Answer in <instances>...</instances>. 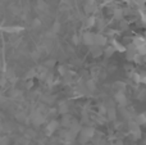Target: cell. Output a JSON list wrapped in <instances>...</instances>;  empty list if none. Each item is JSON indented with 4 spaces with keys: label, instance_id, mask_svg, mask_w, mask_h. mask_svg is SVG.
<instances>
[{
    "label": "cell",
    "instance_id": "obj_13",
    "mask_svg": "<svg viewBox=\"0 0 146 145\" xmlns=\"http://www.w3.org/2000/svg\"><path fill=\"white\" fill-rule=\"evenodd\" d=\"M106 113H108V120L114 121L117 118V112H115V109H114V108H109Z\"/></svg>",
    "mask_w": 146,
    "mask_h": 145
},
{
    "label": "cell",
    "instance_id": "obj_20",
    "mask_svg": "<svg viewBox=\"0 0 146 145\" xmlns=\"http://www.w3.org/2000/svg\"><path fill=\"white\" fill-rule=\"evenodd\" d=\"M122 15H123V12H122L121 9H117V10H115V13H114V17H115L117 19H121Z\"/></svg>",
    "mask_w": 146,
    "mask_h": 145
},
{
    "label": "cell",
    "instance_id": "obj_2",
    "mask_svg": "<svg viewBox=\"0 0 146 145\" xmlns=\"http://www.w3.org/2000/svg\"><path fill=\"white\" fill-rule=\"evenodd\" d=\"M44 121H45V117H44V114H41L40 112H35L32 114V123L35 126H40L44 123Z\"/></svg>",
    "mask_w": 146,
    "mask_h": 145
},
{
    "label": "cell",
    "instance_id": "obj_28",
    "mask_svg": "<svg viewBox=\"0 0 146 145\" xmlns=\"http://www.w3.org/2000/svg\"><path fill=\"white\" fill-rule=\"evenodd\" d=\"M59 72H60V74H66V68L64 67H59Z\"/></svg>",
    "mask_w": 146,
    "mask_h": 145
},
{
    "label": "cell",
    "instance_id": "obj_7",
    "mask_svg": "<svg viewBox=\"0 0 146 145\" xmlns=\"http://www.w3.org/2000/svg\"><path fill=\"white\" fill-rule=\"evenodd\" d=\"M96 10V7H95V3L94 0H87L85 4V12L86 13H92Z\"/></svg>",
    "mask_w": 146,
    "mask_h": 145
},
{
    "label": "cell",
    "instance_id": "obj_10",
    "mask_svg": "<svg viewBox=\"0 0 146 145\" xmlns=\"http://www.w3.org/2000/svg\"><path fill=\"white\" fill-rule=\"evenodd\" d=\"M69 131H71L73 135L76 136L81 131V126L78 125L77 122H71V125H69Z\"/></svg>",
    "mask_w": 146,
    "mask_h": 145
},
{
    "label": "cell",
    "instance_id": "obj_34",
    "mask_svg": "<svg viewBox=\"0 0 146 145\" xmlns=\"http://www.w3.org/2000/svg\"><path fill=\"white\" fill-rule=\"evenodd\" d=\"M124 1H129V0H124Z\"/></svg>",
    "mask_w": 146,
    "mask_h": 145
},
{
    "label": "cell",
    "instance_id": "obj_25",
    "mask_svg": "<svg viewBox=\"0 0 146 145\" xmlns=\"http://www.w3.org/2000/svg\"><path fill=\"white\" fill-rule=\"evenodd\" d=\"M135 55H136V53H133V51H128V54H127V58H128V59H133Z\"/></svg>",
    "mask_w": 146,
    "mask_h": 145
},
{
    "label": "cell",
    "instance_id": "obj_30",
    "mask_svg": "<svg viewBox=\"0 0 146 145\" xmlns=\"http://www.w3.org/2000/svg\"><path fill=\"white\" fill-rule=\"evenodd\" d=\"M5 82H7V80H5V78L0 80V85H1V86H5Z\"/></svg>",
    "mask_w": 146,
    "mask_h": 145
},
{
    "label": "cell",
    "instance_id": "obj_14",
    "mask_svg": "<svg viewBox=\"0 0 146 145\" xmlns=\"http://www.w3.org/2000/svg\"><path fill=\"white\" fill-rule=\"evenodd\" d=\"M67 112H68V105L66 103H62L60 107H59V113L60 114H67Z\"/></svg>",
    "mask_w": 146,
    "mask_h": 145
},
{
    "label": "cell",
    "instance_id": "obj_29",
    "mask_svg": "<svg viewBox=\"0 0 146 145\" xmlns=\"http://www.w3.org/2000/svg\"><path fill=\"white\" fill-rule=\"evenodd\" d=\"M72 40H73V43H74V44H78V41H80V40H78V36H77V35H74V36H73V39H72Z\"/></svg>",
    "mask_w": 146,
    "mask_h": 145
},
{
    "label": "cell",
    "instance_id": "obj_1",
    "mask_svg": "<svg viewBox=\"0 0 146 145\" xmlns=\"http://www.w3.org/2000/svg\"><path fill=\"white\" fill-rule=\"evenodd\" d=\"M81 132V138H80V141L81 144H86L94 135H95V130L92 127H85L80 131Z\"/></svg>",
    "mask_w": 146,
    "mask_h": 145
},
{
    "label": "cell",
    "instance_id": "obj_24",
    "mask_svg": "<svg viewBox=\"0 0 146 145\" xmlns=\"http://www.w3.org/2000/svg\"><path fill=\"white\" fill-rule=\"evenodd\" d=\"M17 120H19V121H25V113H17Z\"/></svg>",
    "mask_w": 146,
    "mask_h": 145
},
{
    "label": "cell",
    "instance_id": "obj_19",
    "mask_svg": "<svg viewBox=\"0 0 146 145\" xmlns=\"http://www.w3.org/2000/svg\"><path fill=\"white\" fill-rule=\"evenodd\" d=\"M54 64H55V61H53V59H49V61L45 62V67H48V68L54 67Z\"/></svg>",
    "mask_w": 146,
    "mask_h": 145
},
{
    "label": "cell",
    "instance_id": "obj_21",
    "mask_svg": "<svg viewBox=\"0 0 146 145\" xmlns=\"http://www.w3.org/2000/svg\"><path fill=\"white\" fill-rule=\"evenodd\" d=\"M9 144V139L8 138H0V145H8Z\"/></svg>",
    "mask_w": 146,
    "mask_h": 145
},
{
    "label": "cell",
    "instance_id": "obj_18",
    "mask_svg": "<svg viewBox=\"0 0 146 145\" xmlns=\"http://www.w3.org/2000/svg\"><path fill=\"white\" fill-rule=\"evenodd\" d=\"M86 26L87 27H92V26H95V18L94 17H90L87 19V23H86Z\"/></svg>",
    "mask_w": 146,
    "mask_h": 145
},
{
    "label": "cell",
    "instance_id": "obj_6",
    "mask_svg": "<svg viewBox=\"0 0 146 145\" xmlns=\"http://www.w3.org/2000/svg\"><path fill=\"white\" fill-rule=\"evenodd\" d=\"M114 98H115V100L122 105V107H124V105L127 104V98H126V94H124L123 91H118Z\"/></svg>",
    "mask_w": 146,
    "mask_h": 145
},
{
    "label": "cell",
    "instance_id": "obj_12",
    "mask_svg": "<svg viewBox=\"0 0 146 145\" xmlns=\"http://www.w3.org/2000/svg\"><path fill=\"white\" fill-rule=\"evenodd\" d=\"M135 122L137 123V125H145V122H146V116H145V113H141V114H139L136 117V121Z\"/></svg>",
    "mask_w": 146,
    "mask_h": 145
},
{
    "label": "cell",
    "instance_id": "obj_16",
    "mask_svg": "<svg viewBox=\"0 0 146 145\" xmlns=\"http://www.w3.org/2000/svg\"><path fill=\"white\" fill-rule=\"evenodd\" d=\"M104 53H105L106 57H111V55H113V53H115V48H114V46H108V48L105 49V51H104Z\"/></svg>",
    "mask_w": 146,
    "mask_h": 145
},
{
    "label": "cell",
    "instance_id": "obj_5",
    "mask_svg": "<svg viewBox=\"0 0 146 145\" xmlns=\"http://www.w3.org/2000/svg\"><path fill=\"white\" fill-rule=\"evenodd\" d=\"M129 130L135 135V138H140L141 136V130H140V125L136 122H129Z\"/></svg>",
    "mask_w": 146,
    "mask_h": 145
},
{
    "label": "cell",
    "instance_id": "obj_26",
    "mask_svg": "<svg viewBox=\"0 0 146 145\" xmlns=\"http://www.w3.org/2000/svg\"><path fill=\"white\" fill-rule=\"evenodd\" d=\"M32 76H36V71H33V69H32V71H30V72H28V74H27V78H31V77H32Z\"/></svg>",
    "mask_w": 146,
    "mask_h": 145
},
{
    "label": "cell",
    "instance_id": "obj_23",
    "mask_svg": "<svg viewBox=\"0 0 146 145\" xmlns=\"http://www.w3.org/2000/svg\"><path fill=\"white\" fill-rule=\"evenodd\" d=\"M40 26H41L40 19H35V21H33V23H32V27L33 28H37V27H40Z\"/></svg>",
    "mask_w": 146,
    "mask_h": 145
},
{
    "label": "cell",
    "instance_id": "obj_4",
    "mask_svg": "<svg viewBox=\"0 0 146 145\" xmlns=\"http://www.w3.org/2000/svg\"><path fill=\"white\" fill-rule=\"evenodd\" d=\"M82 41L85 45H94V33L92 32H85L82 36Z\"/></svg>",
    "mask_w": 146,
    "mask_h": 145
},
{
    "label": "cell",
    "instance_id": "obj_17",
    "mask_svg": "<svg viewBox=\"0 0 146 145\" xmlns=\"http://www.w3.org/2000/svg\"><path fill=\"white\" fill-rule=\"evenodd\" d=\"M63 126H66V127H69V125H71V117H69L68 114H63Z\"/></svg>",
    "mask_w": 146,
    "mask_h": 145
},
{
    "label": "cell",
    "instance_id": "obj_9",
    "mask_svg": "<svg viewBox=\"0 0 146 145\" xmlns=\"http://www.w3.org/2000/svg\"><path fill=\"white\" fill-rule=\"evenodd\" d=\"M1 31H4V32H8V33H18L21 32V31H23V27H4L1 28Z\"/></svg>",
    "mask_w": 146,
    "mask_h": 145
},
{
    "label": "cell",
    "instance_id": "obj_31",
    "mask_svg": "<svg viewBox=\"0 0 146 145\" xmlns=\"http://www.w3.org/2000/svg\"><path fill=\"white\" fill-rule=\"evenodd\" d=\"M139 3H140V4H142V3H144V0H139Z\"/></svg>",
    "mask_w": 146,
    "mask_h": 145
},
{
    "label": "cell",
    "instance_id": "obj_15",
    "mask_svg": "<svg viewBox=\"0 0 146 145\" xmlns=\"http://www.w3.org/2000/svg\"><path fill=\"white\" fill-rule=\"evenodd\" d=\"M59 30H60V23H59V22H54V25L51 26V32L55 35V33L59 32Z\"/></svg>",
    "mask_w": 146,
    "mask_h": 145
},
{
    "label": "cell",
    "instance_id": "obj_32",
    "mask_svg": "<svg viewBox=\"0 0 146 145\" xmlns=\"http://www.w3.org/2000/svg\"><path fill=\"white\" fill-rule=\"evenodd\" d=\"M1 103H3V99H1V96H0V104H1Z\"/></svg>",
    "mask_w": 146,
    "mask_h": 145
},
{
    "label": "cell",
    "instance_id": "obj_8",
    "mask_svg": "<svg viewBox=\"0 0 146 145\" xmlns=\"http://www.w3.org/2000/svg\"><path fill=\"white\" fill-rule=\"evenodd\" d=\"M58 125H59V123L56 122V121H50V122H49V125H48V127H46V132H48L49 135H50V134H53L54 131L58 128Z\"/></svg>",
    "mask_w": 146,
    "mask_h": 145
},
{
    "label": "cell",
    "instance_id": "obj_22",
    "mask_svg": "<svg viewBox=\"0 0 146 145\" xmlns=\"http://www.w3.org/2000/svg\"><path fill=\"white\" fill-rule=\"evenodd\" d=\"M87 87H88V90H90V91H94V90H95V85H94L92 81H88L87 82Z\"/></svg>",
    "mask_w": 146,
    "mask_h": 145
},
{
    "label": "cell",
    "instance_id": "obj_27",
    "mask_svg": "<svg viewBox=\"0 0 146 145\" xmlns=\"http://www.w3.org/2000/svg\"><path fill=\"white\" fill-rule=\"evenodd\" d=\"M38 57H40V53H38V51H33V53H32V58L37 59Z\"/></svg>",
    "mask_w": 146,
    "mask_h": 145
},
{
    "label": "cell",
    "instance_id": "obj_33",
    "mask_svg": "<svg viewBox=\"0 0 146 145\" xmlns=\"http://www.w3.org/2000/svg\"><path fill=\"white\" fill-rule=\"evenodd\" d=\"M114 145H122V144H121V143H118V144H114Z\"/></svg>",
    "mask_w": 146,
    "mask_h": 145
},
{
    "label": "cell",
    "instance_id": "obj_11",
    "mask_svg": "<svg viewBox=\"0 0 146 145\" xmlns=\"http://www.w3.org/2000/svg\"><path fill=\"white\" fill-rule=\"evenodd\" d=\"M91 53H92L94 57H100L103 54V50H101V46L98 45H91Z\"/></svg>",
    "mask_w": 146,
    "mask_h": 145
},
{
    "label": "cell",
    "instance_id": "obj_3",
    "mask_svg": "<svg viewBox=\"0 0 146 145\" xmlns=\"http://www.w3.org/2000/svg\"><path fill=\"white\" fill-rule=\"evenodd\" d=\"M106 44V37L100 33L98 35H94V45H98V46H105Z\"/></svg>",
    "mask_w": 146,
    "mask_h": 145
}]
</instances>
